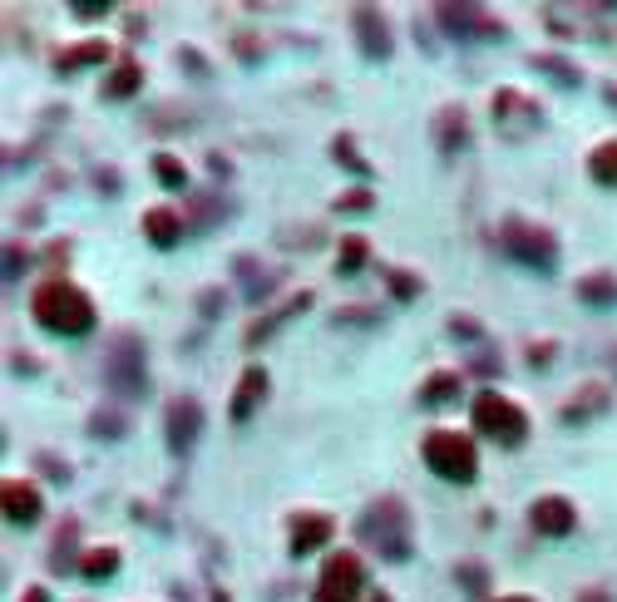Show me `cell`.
<instances>
[{"label":"cell","instance_id":"1","mask_svg":"<svg viewBox=\"0 0 617 602\" xmlns=\"http://www.w3.org/2000/svg\"><path fill=\"white\" fill-rule=\"evenodd\" d=\"M31 311H35V321L45 326V331H55V336H84L94 326V306H90V296L80 292V286H70V282H41L35 286V296H31Z\"/></svg>","mask_w":617,"mask_h":602},{"label":"cell","instance_id":"2","mask_svg":"<svg viewBox=\"0 0 617 602\" xmlns=\"http://www.w3.org/2000/svg\"><path fill=\"white\" fill-rule=\"evenodd\" d=\"M361 538L370 543L376 553H386L390 563H400L410 553V523L400 499H376L366 513H361Z\"/></svg>","mask_w":617,"mask_h":602},{"label":"cell","instance_id":"3","mask_svg":"<svg viewBox=\"0 0 617 602\" xmlns=\"http://www.w3.org/2000/svg\"><path fill=\"white\" fill-rule=\"evenodd\" d=\"M425 464L439 474V479H455V484H469L479 469V454H475V440L459 430H435L425 434Z\"/></svg>","mask_w":617,"mask_h":602},{"label":"cell","instance_id":"4","mask_svg":"<svg viewBox=\"0 0 617 602\" xmlns=\"http://www.w3.org/2000/svg\"><path fill=\"white\" fill-rule=\"evenodd\" d=\"M475 430H484L489 440H499V444H524L528 414L518 410L514 400H504L499 390H484L475 400Z\"/></svg>","mask_w":617,"mask_h":602},{"label":"cell","instance_id":"5","mask_svg":"<svg viewBox=\"0 0 617 602\" xmlns=\"http://www.w3.org/2000/svg\"><path fill=\"white\" fill-rule=\"evenodd\" d=\"M499 242H504V252H509V257H518L524 266H534V272H544V276L558 266V242H553V232H544V227L504 223Z\"/></svg>","mask_w":617,"mask_h":602},{"label":"cell","instance_id":"6","mask_svg":"<svg viewBox=\"0 0 617 602\" xmlns=\"http://www.w3.org/2000/svg\"><path fill=\"white\" fill-rule=\"evenodd\" d=\"M361 588H366V568H361L356 553H331L321 578H317L311 602H356Z\"/></svg>","mask_w":617,"mask_h":602},{"label":"cell","instance_id":"7","mask_svg":"<svg viewBox=\"0 0 617 602\" xmlns=\"http://www.w3.org/2000/svg\"><path fill=\"white\" fill-rule=\"evenodd\" d=\"M104 375H110V385L119 395H139L144 385H149V375H144V351L134 336H119L110 351V361H104Z\"/></svg>","mask_w":617,"mask_h":602},{"label":"cell","instance_id":"8","mask_svg":"<svg viewBox=\"0 0 617 602\" xmlns=\"http://www.w3.org/2000/svg\"><path fill=\"white\" fill-rule=\"evenodd\" d=\"M163 424H169V450H173V454L193 450V440H198V430H203V405L193 400V395H183V400L169 405Z\"/></svg>","mask_w":617,"mask_h":602},{"label":"cell","instance_id":"9","mask_svg":"<svg viewBox=\"0 0 617 602\" xmlns=\"http://www.w3.org/2000/svg\"><path fill=\"white\" fill-rule=\"evenodd\" d=\"M439 20H445L449 30H465V39H494V35H504V25H494V20H489L479 5H439Z\"/></svg>","mask_w":617,"mask_h":602},{"label":"cell","instance_id":"10","mask_svg":"<svg viewBox=\"0 0 617 602\" xmlns=\"http://www.w3.org/2000/svg\"><path fill=\"white\" fill-rule=\"evenodd\" d=\"M578 523V509L568 499H558V493H548V499L534 503V529L548 533V538H563V533H573Z\"/></svg>","mask_w":617,"mask_h":602},{"label":"cell","instance_id":"11","mask_svg":"<svg viewBox=\"0 0 617 602\" xmlns=\"http://www.w3.org/2000/svg\"><path fill=\"white\" fill-rule=\"evenodd\" d=\"M0 499H5V519L11 523H35L41 519V489L25 479H5L0 484Z\"/></svg>","mask_w":617,"mask_h":602},{"label":"cell","instance_id":"12","mask_svg":"<svg viewBox=\"0 0 617 602\" xmlns=\"http://www.w3.org/2000/svg\"><path fill=\"white\" fill-rule=\"evenodd\" d=\"M267 395V371L262 365H248L238 380V395H232V420H252V410H258V400Z\"/></svg>","mask_w":617,"mask_h":602},{"label":"cell","instance_id":"13","mask_svg":"<svg viewBox=\"0 0 617 602\" xmlns=\"http://www.w3.org/2000/svg\"><path fill=\"white\" fill-rule=\"evenodd\" d=\"M331 538V519L327 513H297L292 519V553H311V548H321V543Z\"/></svg>","mask_w":617,"mask_h":602},{"label":"cell","instance_id":"14","mask_svg":"<svg viewBox=\"0 0 617 602\" xmlns=\"http://www.w3.org/2000/svg\"><path fill=\"white\" fill-rule=\"evenodd\" d=\"M356 30H361V49H366L370 59H386L390 55V35H386V20L376 15L370 5L356 10Z\"/></svg>","mask_w":617,"mask_h":602},{"label":"cell","instance_id":"15","mask_svg":"<svg viewBox=\"0 0 617 602\" xmlns=\"http://www.w3.org/2000/svg\"><path fill=\"white\" fill-rule=\"evenodd\" d=\"M179 232H183V217L173 213V207H149V213H144V237H149L153 247H173Z\"/></svg>","mask_w":617,"mask_h":602},{"label":"cell","instance_id":"16","mask_svg":"<svg viewBox=\"0 0 617 602\" xmlns=\"http://www.w3.org/2000/svg\"><path fill=\"white\" fill-rule=\"evenodd\" d=\"M603 410H607V390H603V385H587L583 400H568L563 405V420L568 424H583V420H593V414H603Z\"/></svg>","mask_w":617,"mask_h":602},{"label":"cell","instance_id":"17","mask_svg":"<svg viewBox=\"0 0 617 602\" xmlns=\"http://www.w3.org/2000/svg\"><path fill=\"white\" fill-rule=\"evenodd\" d=\"M301 306H311V292H301V296H292V302H287V306H282V311H272V316H267V321H258V326H248V345H258V341H262V336H272V331H277V326H282V321H287V316H297V311H301Z\"/></svg>","mask_w":617,"mask_h":602},{"label":"cell","instance_id":"18","mask_svg":"<svg viewBox=\"0 0 617 602\" xmlns=\"http://www.w3.org/2000/svg\"><path fill=\"white\" fill-rule=\"evenodd\" d=\"M587 168H593V178L603 188H617V138H607V144L587 158Z\"/></svg>","mask_w":617,"mask_h":602},{"label":"cell","instance_id":"19","mask_svg":"<svg viewBox=\"0 0 617 602\" xmlns=\"http://www.w3.org/2000/svg\"><path fill=\"white\" fill-rule=\"evenodd\" d=\"M134 89H139V65H134V59H119V69H114L110 84H104V99H129Z\"/></svg>","mask_w":617,"mask_h":602},{"label":"cell","instance_id":"20","mask_svg":"<svg viewBox=\"0 0 617 602\" xmlns=\"http://www.w3.org/2000/svg\"><path fill=\"white\" fill-rule=\"evenodd\" d=\"M578 296L593 306H617V282L613 276H583V282H578Z\"/></svg>","mask_w":617,"mask_h":602},{"label":"cell","instance_id":"21","mask_svg":"<svg viewBox=\"0 0 617 602\" xmlns=\"http://www.w3.org/2000/svg\"><path fill=\"white\" fill-rule=\"evenodd\" d=\"M100 59H104V45H100V39H90V45L60 49V59H55V65H60V75H70V69H80V65H100Z\"/></svg>","mask_w":617,"mask_h":602},{"label":"cell","instance_id":"22","mask_svg":"<svg viewBox=\"0 0 617 602\" xmlns=\"http://www.w3.org/2000/svg\"><path fill=\"white\" fill-rule=\"evenodd\" d=\"M455 385H459V375H455V371H439V375H430V380L420 385V400L439 405V400H449V395H455Z\"/></svg>","mask_w":617,"mask_h":602},{"label":"cell","instance_id":"23","mask_svg":"<svg viewBox=\"0 0 617 602\" xmlns=\"http://www.w3.org/2000/svg\"><path fill=\"white\" fill-rule=\"evenodd\" d=\"M80 568H84V578H110V572L119 568V553H114V548H94Z\"/></svg>","mask_w":617,"mask_h":602},{"label":"cell","instance_id":"24","mask_svg":"<svg viewBox=\"0 0 617 602\" xmlns=\"http://www.w3.org/2000/svg\"><path fill=\"white\" fill-rule=\"evenodd\" d=\"M361 262H366V242H361V237H346V242H341V257H336V266L341 272H361Z\"/></svg>","mask_w":617,"mask_h":602},{"label":"cell","instance_id":"25","mask_svg":"<svg viewBox=\"0 0 617 602\" xmlns=\"http://www.w3.org/2000/svg\"><path fill=\"white\" fill-rule=\"evenodd\" d=\"M238 272H242V282H248V302H258V296L267 292V276H258V266H252L248 257L238 262Z\"/></svg>","mask_w":617,"mask_h":602},{"label":"cell","instance_id":"26","mask_svg":"<svg viewBox=\"0 0 617 602\" xmlns=\"http://www.w3.org/2000/svg\"><path fill=\"white\" fill-rule=\"evenodd\" d=\"M159 178H163L169 188H183V183H188V173H183V168L173 163V158H159Z\"/></svg>","mask_w":617,"mask_h":602},{"label":"cell","instance_id":"27","mask_svg":"<svg viewBox=\"0 0 617 602\" xmlns=\"http://www.w3.org/2000/svg\"><path fill=\"white\" fill-rule=\"evenodd\" d=\"M336 207H346V213H366V207H370V193H366V188H356V193L336 197Z\"/></svg>","mask_w":617,"mask_h":602},{"label":"cell","instance_id":"28","mask_svg":"<svg viewBox=\"0 0 617 602\" xmlns=\"http://www.w3.org/2000/svg\"><path fill=\"white\" fill-rule=\"evenodd\" d=\"M538 65H544V69H553V79H563V84H573V79H578V69L573 65H563V59H538Z\"/></svg>","mask_w":617,"mask_h":602},{"label":"cell","instance_id":"29","mask_svg":"<svg viewBox=\"0 0 617 602\" xmlns=\"http://www.w3.org/2000/svg\"><path fill=\"white\" fill-rule=\"evenodd\" d=\"M455 144H465V118L449 114L445 118V148H455Z\"/></svg>","mask_w":617,"mask_h":602},{"label":"cell","instance_id":"30","mask_svg":"<svg viewBox=\"0 0 617 602\" xmlns=\"http://www.w3.org/2000/svg\"><path fill=\"white\" fill-rule=\"evenodd\" d=\"M336 158H346V163L356 168V173H366V163H361V158H356V148H351V138H336Z\"/></svg>","mask_w":617,"mask_h":602},{"label":"cell","instance_id":"31","mask_svg":"<svg viewBox=\"0 0 617 602\" xmlns=\"http://www.w3.org/2000/svg\"><path fill=\"white\" fill-rule=\"evenodd\" d=\"M390 286H396L400 296H410V292H415V282H410V276H396V272H390Z\"/></svg>","mask_w":617,"mask_h":602},{"label":"cell","instance_id":"32","mask_svg":"<svg viewBox=\"0 0 617 602\" xmlns=\"http://www.w3.org/2000/svg\"><path fill=\"white\" fill-rule=\"evenodd\" d=\"M578 602H613V598H607L603 588H587V592H583V598H578Z\"/></svg>","mask_w":617,"mask_h":602},{"label":"cell","instance_id":"33","mask_svg":"<svg viewBox=\"0 0 617 602\" xmlns=\"http://www.w3.org/2000/svg\"><path fill=\"white\" fill-rule=\"evenodd\" d=\"M25 602H45V592H31V598H25Z\"/></svg>","mask_w":617,"mask_h":602},{"label":"cell","instance_id":"34","mask_svg":"<svg viewBox=\"0 0 617 602\" xmlns=\"http://www.w3.org/2000/svg\"><path fill=\"white\" fill-rule=\"evenodd\" d=\"M499 602H534V598H499Z\"/></svg>","mask_w":617,"mask_h":602},{"label":"cell","instance_id":"35","mask_svg":"<svg viewBox=\"0 0 617 602\" xmlns=\"http://www.w3.org/2000/svg\"><path fill=\"white\" fill-rule=\"evenodd\" d=\"M607 99H613V104H617V84H613V89H607Z\"/></svg>","mask_w":617,"mask_h":602},{"label":"cell","instance_id":"36","mask_svg":"<svg viewBox=\"0 0 617 602\" xmlns=\"http://www.w3.org/2000/svg\"><path fill=\"white\" fill-rule=\"evenodd\" d=\"M370 602H390V598H370Z\"/></svg>","mask_w":617,"mask_h":602}]
</instances>
